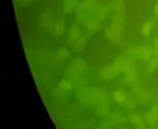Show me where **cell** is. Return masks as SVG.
Wrapping results in <instances>:
<instances>
[{
	"mask_svg": "<svg viewBox=\"0 0 158 129\" xmlns=\"http://www.w3.org/2000/svg\"><path fill=\"white\" fill-rule=\"evenodd\" d=\"M155 13H156V15H157V16H158V3L157 4V6H156Z\"/></svg>",
	"mask_w": 158,
	"mask_h": 129,
	"instance_id": "obj_1",
	"label": "cell"
}]
</instances>
